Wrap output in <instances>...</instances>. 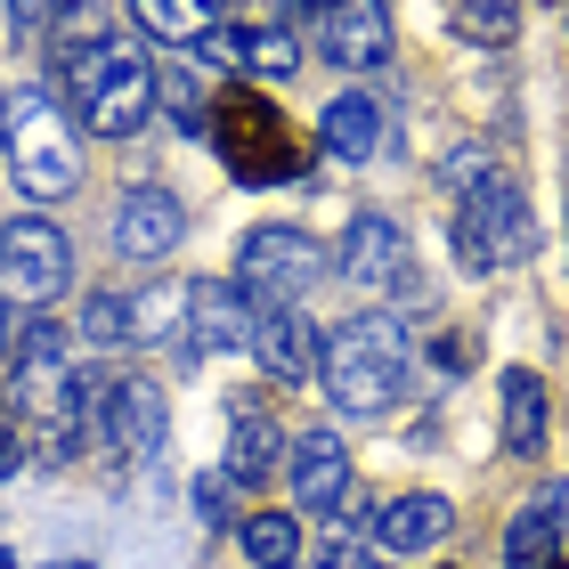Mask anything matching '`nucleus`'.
I'll list each match as a JSON object with an SVG mask.
<instances>
[{"instance_id": "obj_1", "label": "nucleus", "mask_w": 569, "mask_h": 569, "mask_svg": "<svg viewBox=\"0 0 569 569\" xmlns=\"http://www.w3.org/2000/svg\"><path fill=\"white\" fill-rule=\"evenodd\" d=\"M318 382L342 416H382L407 391V326L399 318H350L318 342Z\"/></svg>"}, {"instance_id": "obj_2", "label": "nucleus", "mask_w": 569, "mask_h": 569, "mask_svg": "<svg viewBox=\"0 0 569 569\" xmlns=\"http://www.w3.org/2000/svg\"><path fill=\"white\" fill-rule=\"evenodd\" d=\"M203 139L220 147V163L237 171L244 188H277V179H301L309 171V139L284 122V107L261 98V90H220Z\"/></svg>"}, {"instance_id": "obj_3", "label": "nucleus", "mask_w": 569, "mask_h": 569, "mask_svg": "<svg viewBox=\"0 0 569 569\" xmlns=\"http://www.w3.org/2000/svg\"><path fill=\"white\" fill-rule=\"evenodd\" d=\"M0 139H9V179L24 188V203H66L82 188V147L49 90H17L0 107Z\"/></svg>"}, {"instance_id": "obj_4", "label": "nucleus", "mask_w": 569, "mask_h": 569, "mask_svg": "<svg viewBox=\"0 0 569 569\" xmlns=\"http://www.w3.org/2000/svg\"><path fill=\"white\" fill-rule=\"evenodd\" d=\"M66 90H73V122H82L90 139H131L139 122L154 114V66L139 58L131 41L90 49V58L66 73Z\"/></svg>"}, {"instance_id": "obj_5", "label": "nucleus", "mask_w": 569, "mask_h": 569, "mask_svg": "<svg viewBox=\"0 0 569 569\" xmlns=\"http://www.w3.org/2000/svg\"><path fill=\"white\" fill-rule=\"evenodd\" d=\"M529 252H537V220H529V196L512 179L488 171L480 188H463V203H456V261L463 269L497 277L512 261H529Z\"/></svg>"}, {"instance_id": "obj_6", "label": "nucleus", "mask_w": 569, "mask_h": 569, "mask_svg": "<svg viewBox=\"0 0 569 569\" xmlns=\"http://www.w3.org/2000/svg\"><path fill=\"white\" fill-rule=\"evenodd\" d=\"M333 269H342L358 293H375V301H423L416 237H407L391 212H358V220L342 228V252H333Z\"/></svg>"}, {"instance_id": "obj_7", "label": "nucleus", "mask_w": 569, "mask_h": 569, "mask_svg": "<svg viewBox=\"0 0 569 569\" xmlns=\"http://www.w3.org/2000/svg\"><path fill=\"white\" fill-rule=\"evenodd\" d=\"M326 277V244L309 228H252L237 252V284L252 309H301V293Z\"/></svg>"}, {"instance_id": "obj_8", "label": "nucleus", "mask_w": 569, "mask_h": 569, "mask_svg": "<svg viewBox=\"0 0 569 569\" xmlns=\"http://www.w3.org/2000/svg\"><path fill=\"white\" fill-rule=\"evenodd\" d=\"M73 284V244L58 220H9L0 228V301L9 309H41Z\"/></svg>"}, {"instance_id": "obj_9", "label": "nucleus", "mask_w": 569, "mask_h": 569, "mask_svg": "<svg viewBox=\"0 0 569 569\" xmlns=\"http://www.w3.org/2000/svg\"><path fill=\"white\" fill-rule=\"evenodd\" d=\"M284 17L318 24V49L342 73L391 66V9H382V0H284Z\"/></svg>"}, {"instance_id": "obj_10", "label": "nucleus", "mask_w": 569, "mask_h": 569, "mask_svg": "<svg viewBox=\"0 0 569 569\" xmlns=\"http://www.w3.org/2000/svg\"><path fill=\"white\" fill-rule=\"evenodd\" d=\"M163 431H171L163 391H154L147 375H114L107 382V448L122 463H154V456H163Z\"/></svg>"}, {"instance_id": "obj_11", "label": "nucleus", "mask_w": 569, "mask_h": 569, "mask_svg": "<svg viewBox=\"0 0 569 569\" xmlns=\"http://www.w3.org/2000/svg\"><path fill=\"white\" fill-rule=\"evenodd\" d=\"M284 463V431L269 416V391H228V480L261 488Z\"/></svg>"}, {"instance_id": "obj_12", "label": "nucleus", "mask_w": 569, "mask_h": 569, "mask_svg": "<svg viewBox=\"0 0 569 569\" xmlns=\"http://www.w3.org/2000/svg\"><path fill=\"white\" fill-rule=\"evenodd\" d=\"M318 342L326 333L301 318V309H252V358H261V375L269 382H309L318 375Z\"/></svg>"}, {"instance_id": "obj_13", "label": "nucleus", "mask_w": 569, "mask_h": 569, "mask_svg": "<svg viewBox=\"0 0 569 569\" xmlns=\"http://www.w3.org/2000/svg\"><path fill=\"white\" fill-rule=\"evenodd\" d=\"M179 237H188V203L171 188H131L114 203V244L131 252V261H163Z\"/></svg>"}, {"instance_id": "obj_14", "label": "nucleus", "mask_w": 569, "mask_h": 569, "mask_svg": "<svg viewBox=\"0 0 569 569\" xmlns=\"http://www.w3.org/2000/svg\"><path fill=\"white\" fill-rule=\"evenodd\" d=\"M188 333L196 350H244L252 342V301L237 277H196L188 284Z\"/></svg>"}, {"instance_id": "obj_15", "label": "nucleus", "mask_w": 569, "mask_h": 569, "mask_svg": "<svg viewBox=\"0 0 569 569\" xmlns=\"http://www.w3.org/2000/svg\"><path fill=\"white\" fill-rule=\"evenodd\" d=\"M350 448H342V431H301L293 439V497H301V512H326L333 521V505L350 497Z\"/></svg>"}, {"instance_id": "obj_16", "label": "nucleus", "mask_w": 569, "mask_h": 569, "mask_svg": "<svg viewBox=\"0 0 569 569\" xmlns=\"http://www.w3.org/2000/svg\"><path fill=\"white\" fill-rule=\"evenodd\" d=\"M448 529H456V505L448 497H391L375 512V546L382 553H431V546H448Z\"/></svg>"}, {"instance_id": "obj_17", "label": "nucleus", "mask_w": 569, "mask_h": 569, "mask_svg": "<svg viewBox=\"0 0 569 569\" xmlns=\"http://www.w3.org/2000/svg\"><path fill=\"white\" fill-rule=\"evenodd\" d=\"M203 66H244V73H293L301 66V41L284 24H244V33H203Z\"/></svg>"}, {"instance_id": "obj_18", "label": "nucleus", "mask_w": 569, "mask_h": 569, "mask_svg": "<svg viewBox=\"0 0 569 569\" xmlns=\"http://www.w3.org/2000/svg\"><path fill=\"white\" fill-rule=\"evenodd\" d=\"M318 147L333 154V163H375V154H382V107L367 90H342L318 114Z\"/></svg>"}, {"instance_id": "obj_19", "label": "nucleus", "mask_w": 569, "mask_h": 569, "mask_svg": "<svg viewBox=\"0 0 569 569\" xmlns=\"http://www.w3.org/2000/svg\"><path fill=\"white\" fill-rule=\"evenodd\" d=\"M561 521H569V488H546L537 505L512 512L505 561H512V569H553V561H561Z\"/></svg>"}, {"instance_id": "obj_20", "label": "nucleus", "mask_w": 569, "mask_h": 569, "mask_svg": "<svg viewBox=\"0 0 569 569\" xmlns=\"http://www.w3.org/2000/svg\"><path fill=\"white\" fill-rule=\"evenodd\" d=\"M546 423H553V407H546V375H529V367H512L505 375V456H546Z\"/></svg>"}, {"instance_id": "obj_21", "label": "nucleus", "mask_w": 569, "mask_h": 569, "mask_svg": "<svg viewBox=\"0 0 569 569\" xmlns=\"http://www.w3.org/2000/svg\"><path fill=\"white\" fill-rule=\"evenodd\" d=\"M49 66H58V73H73V66H82L90 58V49H107L114 33H107V9H98V0H66V9L58 17H49Z\"/></svg>"}, {"instance_id": "obj_22", "label": "nucleus", "mask_w": 569, "mask_h": 569, "mask_svg": "<svg viewBox=\"0 0 569 569\" xmlns=\"http://www.w3.org/2000/svg\"><path fill=\"white\" fill-rule=\"evenodd\" d=\"M131 17H139V33H154V41L220 33V0H131Z\"/></svg>"}, {"instance_id": "obj_23", "label": "nucleus", "mask_w": 569, "mask_h": 569, "mask_svg": "<svg viewBox=\"0 0 569 569\" xmlns=\"http://www.w3.org/2000/svg\"><path fill=\"white\" fill-rule=\"evenodd\" d=\"M237 537H244V561L252 569H293L301 561V521H293V512H252Z\"/></svg>"}, {"instance_id": "obj_24", "label": "nucleus", "mask_w": 569, "mask_h": 569, "mask_svg": "<svg viewBox=\"0 0 569 569\" xmlns=\"http://www.w3.org/2000/svg\"><path fill=\"white\" fill-rule=\"evenodd\" d=\"M456 33L480 49H505L521 33V0H456Z\"/></svg>"}, {"instance_id": "obj_25", "label": "nucleus", "mask_w": 569, "mask_h": 569, "mask_svg": "<svg viewBox=\"0 0 569 569\" xmlns=\"http://www.w3.org/2000/svg\"><path fill=\"white\" fill-rule=\"evenodd\" d=\"M154 107H163L171 122H179V139H203V122H212V107H203V90H196V73H163L154 66Z\"/></svg>"}, {"instance_id": "obj_26", "label": "nucleus", "mask_w": 569, "mask_h": 569, "mask_svg": "<svg viewBox=\"0 0 569 569\" xmlns=\"http://www.w3.org/2000/svg\"><path fill=\"white\" fill-rule=\"evenodd\" d=\"M131 326H139V318H131V301H122V293H90L82 333H73V342H82V350H122V342H139Z\"/></svg>"}, {"instance_id": "obj_27", "label": "nucleus", "mask_w": 569, "mask_h": 569, "mask_svg": "<svg viewBox=\"0 0 569 569\" xmlns=\"http://www.w3.org/2000/svg\"><path fill=\"white\" fill-rule=\"evenodd\" d=\"M196 512H203V521H212V529H228V521H237V480L203 472V480H196Z\"/></svg>"}, {"instance_id": "obj_28", "label": "nucleus", "mask_w": 569, "mask_h": 569, "mask_svg": "<svg viewBox=\"0 0 569 569\" xmlns=\"http://www.w3.org/2000/svg\"><path fill=\"white\" fill-rule=\"evenodd\" d=\"M24 456H33V448H24L17 416H9V407H0V480H17V472H24Z\"/></svg>"}, {"instance_id": "obj_29", "label": "nucleus", "mask_w": 569, "mask_h": 569, "mask_svg": "<svg viewBox=\"0 0 569 569\" xmlns=\"http://www.w3.org/2000/svg\"><path fill=\"white\" fill-rule=\"evenodd\" d=\"M58 9H66V0H9V24H17V33H49Z\"/></svg>"}, {"instance_id": "obj_30", "label": "nucleus", "mask_w": 569, "mask_h": 569, "mask_svg": "<svg viewBox=\"0 0 569 569\" xmlns=\"http://www.w3.org/2000/svg\"><path fill=\"white\" fill-rule=\"evenodd\" d=\"M431 367L463 375V367H472V342H463V333H439V342H431Z\"/></svg>"}, {"instance_id": "obj_31", "label": "nucleus", "mask_w": 569, "mask_h": 569, "mask_svg": "<svg viewBox=\"0 0 569 569\" xmlns=\"http://www.w3.org/2000/svg\"><path fill=\"white\" fill-rule=\"evenodd\" d=\"M9 342H17V333H9V309H0V350H9Z\"/></svg>"}, {"instance_id": "obj_32", "label": "nucleus", "mask_w": 569, "mask_h": 569, "mask_svg": "<svg viewBox=\"0 0 569 569\" xmlns=\"http://www.w3.org/2000/svg\"><path fill=\"white\" fill-rule=\"evenodd\" d=\"M0 569H17V553H9V546H0Z\"/></svg>"}, {"instance_id": "obj_33", "label": "nucleus", "mask_w": 569, "mask_h": 569, "mask_svg": "<svg viewBox=\"0 0 569 569\" xmlns=\"http://www.w3.org/2000/svg\"><path fill=\"white\" fill-rule=\"evenodd\" d=\"M58 569H82V561H58Z\"/></svg>"}, {"instance_id": "obj_34", "label": "nucleus", "mask_w": 569, "mask_h": 569, "mask_svg": "<svg viewBox=\"0 0 569 569\" xmlns=\"http://www.w3.org/2000/svg\"><path fill=\"white\" fill-rule=\"evenodd\" d=\"M553 569H569V561H553Z\"/></svg>"}]
</instances>
